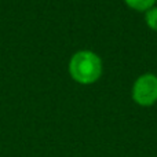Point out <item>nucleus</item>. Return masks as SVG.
<instances>
[{
  "mask_svg": "<svg viewBox=\"0 0 157 157\" xmlns=\"http://www.w3.org/2000/svg\"><path fill=\"white\" fill-rule=\"evenodd\" d=\"M145 21L147 26L152 28L153 30H157V7H152L145 14Z\"/></svg>",
  "mask_w": 157,
  "mask_h": 157,
  "instance_id": "20e7f679",
  "label": "nucleus"
},
{
  "mask_svg": "<svg viewBox=\"0 0 157 157\" xmlns=\"http://www.w3.org/2000/svg\"><path fill=\"white\" fill-rule=\"evenodd\" d=\"M132 99L141 106H152L157 101V76L145 73L136 78L132 87Z\"/></svg>",
  "mask_w": 157,
  "mask_h": 157,
  "instance_id": "f03ea898",
  "label": "nucleus"
},
{
  "mask_svg": "<svg viewBox=\"0 0 157 157\" xmlns=\"http://www.w3.org/2000/svg\"><path fill=\"white\" fill-rule=\"evenodd\" d=\"M69 73L80 84H92L102 75V61L95 52L83 50L73 54L69 62Z\"/></svg>",
  "mask_w": 157,
  "mask_h": 157,
  "instance_id": "f257e3e1",
  "label": "nucleus"
},
{
  "mask_svg": "<svg viewBox=\"0 0 157 157\" xmlns=\"http://www.w3.org/2000/svg\"><path fill=\"white\" fill-rule=\"evenodd\" d=\"M128 7L138 11H147L152 7H155L156 0H124Z\"/></svg>",
  "mask_w": 157,
  "mask_h": 157,
  "instance_id": "7ed1b4c3",
  "label": "nucleus"
}]
</instances>
